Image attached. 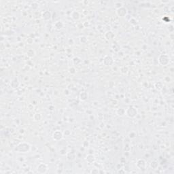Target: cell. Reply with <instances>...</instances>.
<instances>
[{"label": "cell", "instance_id": "cell-1", "mask_svg": "<svg viewBox=\"0 0 174 174\" xmlns=\"http://www.w3.org/2000/svg\"><path fill=\"white\" fill-rule=\"evenodd\" d=\"M127 110L130 111V112H126V115H127V116H129L130 114H131V117H134V116H135V115H137V110H136L134 108L130 107V108H128Z\"/></svg>", "mask_w": 174, "mask_h": 174}]
</instances>
